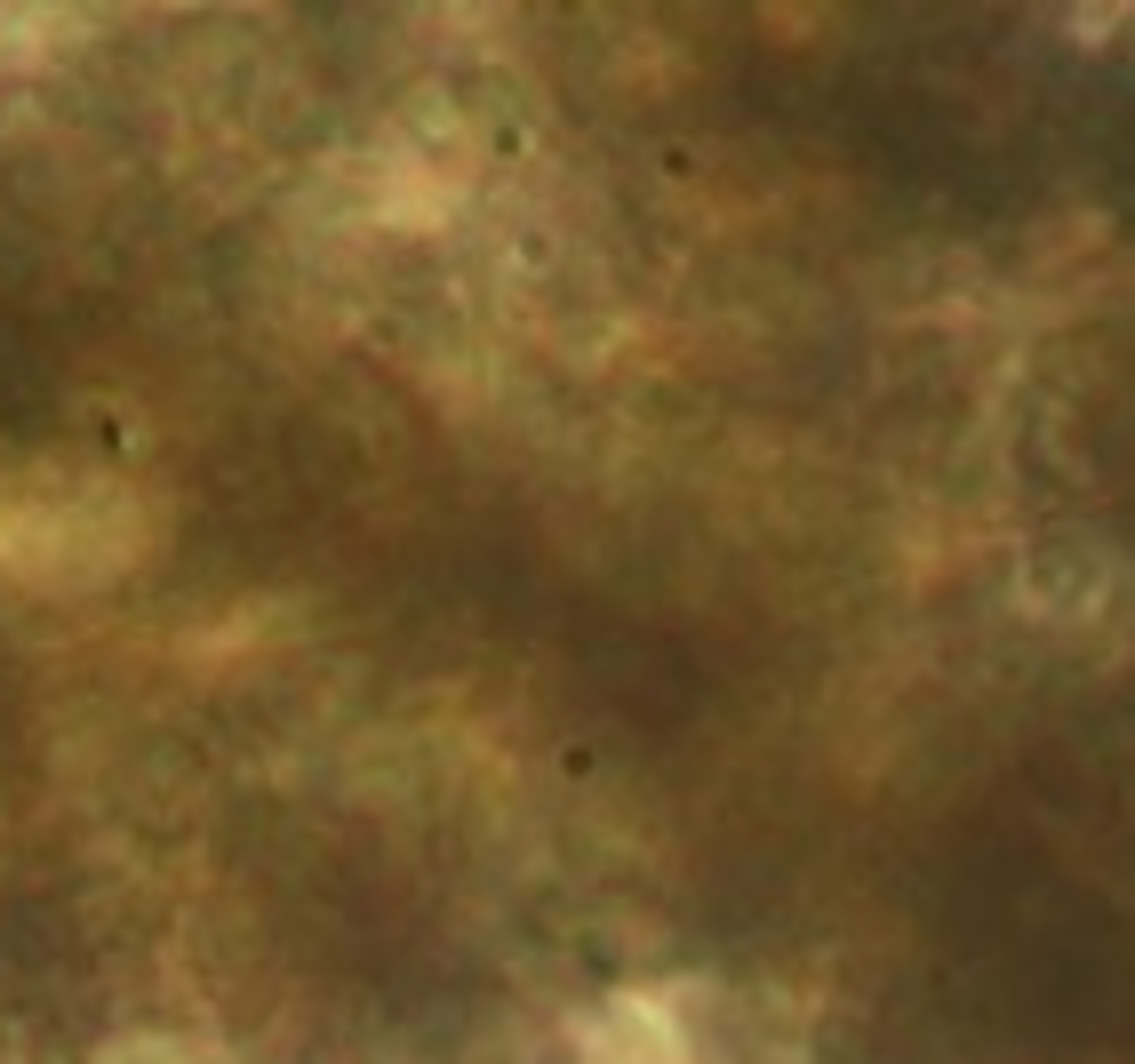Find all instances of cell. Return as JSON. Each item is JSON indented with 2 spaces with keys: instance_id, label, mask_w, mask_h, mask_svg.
Wrapping results in <instances>:
<instances>
[{
  "instance_id": "1",
  "label": "cell",
  "mask_w": 1135,
  "mask_h": 1064,
  "mask_svg": "<svg viewBox=\"0 0 1135 1064\" xmlns=\"http://www.w3.org/2000/svg\"><path fill=\"white\" fill-rule=\"evenodd\" d=\"M144 504L128 480L113 472H25L0 480V569H9L25 593H97L113 577L136 569L144 553Z\"/></svg>"
}]
</instances>
